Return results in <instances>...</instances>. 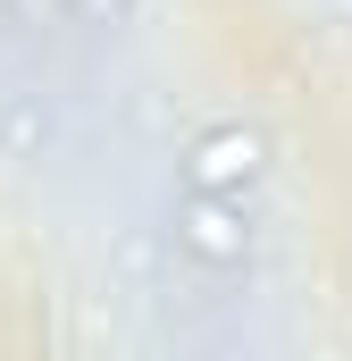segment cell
<instances>
[{"mask_svg": "<svg viewBox=\"0 0 352 361\" xmlns=\"http://www.w3.org/2000/svg\"><path fill=\"white\" fill-rule=\"evenodd\" d=\"M42 143H51L42 92H0V160H42Z\"/></svg>", "mask_w": 352, "mask_h": 361, "instance_id": "obj_3", "label": "cell"}, {"mask_svg": "<svg viewBox=\"0 0 352 361\" xmlns=\"http://www.w3.org/2000/svg\"><path fill=\"white\" fill-rule=\"evenodd\" d=\"M184 193H227V202H252V185L268 177V143L260 126H244V118H227V126H201L193 143H184Z\"/></svg>", "mask_w": 352, "mask_h": 361, "instance_id": "obj_1", "label": "cell"}, {"mask_svg": "<svg viewBox=\"0 0 352 361\" xmlns=\"http://www.w3.org/2000/svg\"><path fill=\"white\" fill-rule=\"evenodd\" d=\"M126 8H134V0H76V17H84V25H118Z\"/></svg>", "mask_w": 352, "mask_h": 361, "instance_id": "obj_4", "label": "cell"}, {"mask_svg": "<svg viewBox=\"0 0 352 361\" xmlns=\"http://www.w3.org/2000/svg\"><path fill=\"white\" fill-rule=\"evenodd\" d=\"M168 235H176V252L201 261V269H244L252 244H260L252 202H227V193H184L176 219H168Z\"/></svg>", "mask_w": 352, "mask_h": 361, "instance_id": "obj_2", "label": "cell"}]
</instances>
